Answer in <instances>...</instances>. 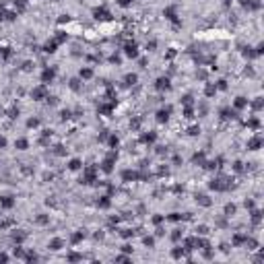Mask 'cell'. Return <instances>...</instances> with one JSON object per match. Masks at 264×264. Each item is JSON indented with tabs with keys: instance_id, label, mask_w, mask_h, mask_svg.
I'll return each mask as SVG.
<instances>
[{
	"instance_id": "cell-1",
	"label": "cell",
	"mask_w": 264,
	"mask_h": 264,
	"mask_svg": "<svg viewBox=\"0 0 264 264\" xmlns=\"http://www.w3.org/2000/svg\"><path fill=\"white\" fill-rule=\"evenodd\" d=\"M95 173H97V171H95V167H87V169H85V176L81 178V182H83V184H91V182L95 180Z\"/></svg>"
},
{
	"instance_id": "cell-2",
	"label": "cell",
	"mask_w": 264,
	"mask_h": 264,
	"mask_svg": "<svg viewBox=\"0 0 264 264\" xmlns=\"http://www.w3.org/2000/svg\"><path fill=\"white\" fill-rule=\"evenodd\" d=\"M93 15H95V19H99V21H107V19L111 17V15L107 13V8H103V6H101V8H95Z\"/></svg>"
},
{
	"instance_id": "cell-3",
	"label": "cell",
	"mask_w": 264,
	"mask_h": 264,
	"mask_svg": "<svg viewBox=\"0 0 264 264\" xmlns=\"http://www.w3.org/2000/svg\"><path fill=\"white\" fill-rule=\"evenodd\" d=\"M124 50H126V56H130V58H136V56H138V50H136V43H134V41H132V43H126Z\"/></svg>"
},
{
	"instance_id": "cell-4",
	"label": "cell",
	"mask_w": 264,
	"mask_h": 264,
	"mask_svg": "<svg viewBox=\"0 0 264 264\" xmlns=\"http://www.w3.org/2000/svg\"><path fill=\"white\" fill-rule=\"evenodd\" d=\"M165 17H167V19H169L171 23H176V25H178V15H176V8H173V6H169V8H165Z\"/></svg>"
},
{
	"instance_id": "cell-5",
	"label": "cell",
	"mask_w": 264,
	"mask_h": 264,
	"mask_svg": "<svg viewBox=\"0 0 264 264\" xmlns=\"http://www.w3.org/2000/svg\"><path fill=\"white\" fill-rule=\"evenodd\" d=\"M31 95H33V99H43V97H45V87H43V85H41V87H35Z\"/></svg>"
},
{
	"instance_id": "cell-6",
	"label": "cell",
	"mask_w": 264,
	"mask_h": 264,
	"mask_svg": "<svg viewBox=\"0 0 264 264\" xmlns=\"http://www.w3.org/2000/svg\"><path fill=\"white\" fill-rule=\"evenodd\" d=\"M169 111H171V107H165V109H161V111L157 114V120H159V122H167V118H169Z\"/></svg>"
},
{
	"instance_id": "cell-7",
	"label": "cell",
	"mask_w": 264,
	"mask_h": 264,
	"mask_svg": "<svg viewBox=\"0 0 264 264\" xmlns=\"http://www.w3.org/2000/svg\"><path fill=\"white\" fill-rule=\"evenodd\" d=\"M54 75H56V72H54V70H50V68H45V70H43V75H41V81H43V83H50V81L54 79Z\"/></svg>"
},
{
	"instance_id": "cell-8",
	"label": "cell",
	"mask_w": 264,
	"mask_h": 264,
	"mask_svg": "<svg viewBox=\"0 0 264 264\" xmlns=\"http://www.w3.org/2000/svg\"><path fill=\"white\" fill-rule=\"evenodd\" d=\"M56 45H58V41L52 39V41H47V43L43 45V50H45V52H50V54H54V52H56Z\"/></svg>"
},
{
	"instance_id": "cell-9",
	"label": "cell",
	"mask_w": 264,
	"mask_h": 264,
	"mask_svg": "<svg viewBox=\"0 0 264 264\" xmlns=\"http://www.w3.org/2000/svg\"><path fill=\"white\" fill-rule=\"evenodd\" d=\"M15 204V200L10 196H4V198H0V206H4V208H10Z\"/></svg>"
},
{
	"instance_id": "cell-10",
	"label": "cell",
	"mask_w": 264,
	"mask_h": 264,
	"mask_svg": "<svg viewBox=\"0 0 264 264\" xmlns=\"http://www.w3.org/2000/svg\"><path fill=\"white\" fill-rule=\"evenodd\" d=\"M157 89H169V81L167 79H159L157 81Z\"/></svg>"
},
{
	"instance_id": "cell-11",
	"label": "cell",
	"mask_w": 264,
	"mask_h": 264,
	"mask_svg": "<svg viewBox=\"0 0 264 264\" xmlns=\"http://www.w3.org/2000/svg\"><path fill=\"white\" fill-rule=\"evenodd\" d=\"M246 105H248V101H246L244 97H237V99H235V107H237V109H242V107H246Z\"/></svg>"
},
{
	"instance_id": "cell-12",
	"label": "cell",
	"mask_w": 264,
	"mask_h": 264,
	"mask_svg": "<svg viewBox=\"0 0 264 264\" xmlns=\"http://www.w3.org/2000/svg\"><path fill=\"white\" fill-rule=\"evenodd\" d=\"M50 248H52V250H60V248H62V239H52V242H50Z\"/></svg>"
},
{
	"instance_id": "cell-13",
	"label": "cell",
	"mask_w": 264,
	"mask_h": 264,
	"mask_svg": "<svg viewBox=\"0 0 264 264\" xmlns=\"http://www.w3.org/2000/svg\"><path fill=\"white\" fill-rule=\"evenodd\" d=\"M246 239H248V235H235V237H233V244L239 246V244H244Z\"/></svg>"
},
{
	"instance_id": "cell-14",
	"label": "cell",
	"mask_w": 264,
	"mask_h": 264,
	"mask_svg": "<svg viewBox=\"0 0 264 264\" xmlns=\"http://www.w3.org/2000/svg\"><path fill=\"white\" fill-rule=\"evenodd\" d=\"M248 147H250V149H258V147H260V138H252V140L248 142Z\"/></svg>"
},
{
	"instance_id": "cell-15",
	"label": "cell",
	"mask_w": 264,
	"mask_h": 264,
	"mask_svg": "<svg viewBox=\"0 0 264 264\" xmlns=\"http://www.w3.org/2000/svg\"><path fill=\"white\" fill-rule=\"evenodd\" d=\"M68 167H70V169H81V161H79V159H72Z\"/></svg>"
},
{
	"instance_id": "cell-16",
	"label": "cell",
	"mask_w": 264,
	"mask_h": 264,
	"mask_svg": "<svg viewBox=\"0 0 264 264\" xmlns=\"http://www.w3.org/2000/svg\"><path fill=\"white\" fill-rule=\"evenodd\" d=\"M122 176H124V180H136V178H138V176H136L134 171H124Z\"/></svg>"
},
{
	"instance_id": "cell-17",
	"label": "cell",
	"mask_w": 264,
	"mask_h": 264,
	"mask_svg": "<svg viewBox=\"0 0 264 264\" xmlns=\"http://www.w3.org/2000/svg\"><path fill=\"white\" fill-rule=\"evenodd\" d=\"M56 41H58V43L66 41V33H64V31H58V35H56Z\"/></svg>"
},
{
	"instance_id": "cell-18",
	"label": "cell",
	"mask_w": 264,
	"mask_h": 264,
	"mask_svg": "<svg viewBox=\"0 0 264 264\" xmlns=\"http://www.w3.org/2000/svg\"><path fill=\"white\" fill-rule=\"evenodd\" d=\"M81 77H83V79H91V77H93V72H91L89 68H85V70H81Z\"/></svg>"
},
{
	"instance_id": "cell-19",
	"label": "cell",
	"mask_w": 264,
	"mask_h": 264,
	"mask_svg": "<svg viewBox=\"0 0 264 264\" xmlns=\"http://www.w3.org/2000/svg\"><path fill=\"white\" fill-rule=\"evenodd\" d=\"M153 140H155V134H153V132H151V134H145V136H142V142H153Z\"/></svg>"
},
{
	"instance_id": "cell-20",
	"label": "cell",
	"mask_w": 264,
	"mask_h": 264,
	"mask_svg": "<svg viewBox=\"0 0 264 264\" xmlns=\"http://www.w3.org/2000/svg\"><path fill=\"white\" fill-rule=\"evenodd\" d=\"M136 83V75H128L126 77V85H134Z\"/></svg>"
},
{
	"instance_id": "cell-21",
	"label": "cell",
	"mask_w": 264,
	"mask_h": 264,
	"mask_svg": "<svg viewBox=\"0 0 264 264\" xmlns=\"http://www.w3.org/2000/svg\"><path fill=\"white\" fill-rule=\"evenodd\" d=\"M198 202H200L202 206H208V204H210V200H208L206 196H198Z\"/></svg>"
},
{
	"instance_id": "cell-22",
	"label": "cell",
	"mask_w": 264,
	"mask_h": 264,
	"mask_svg": "<svg viewBox=\"0 0 264 264\" xmlns=\"http://www.w3.org/2000/svg\"><path fill=\"white\" fill-rule=\"evenodd\" d=\"M15 145H17L19 149H27V140H23V138H21V140H17V142H15Z\"/></svg>"
},
{
	"instance_id": "cell-23",
	"label": "cell",
	"mask_w": 264,
	"mask_h": 264,
	"mask_svg": "<svg viewBox=\"0 0 264 264\" xmlns=\"http://www.w3.org/2000/svg\"><path fill=\"white\" fill-rule=\"evenodd\" d=\"M99 206H103V208H105V206H109V198H107V196H103V198L99 200Z\"/></svg>"
},
{
	"instance_id": "cell-24",
	"label": "cell",
	"mask_w": 264,
	"mask_h": 264,
	"mask_svg": "<svg viewBox=\"0 0 264 264\" xmlns=\"http://www.w3.org/2000/svg\"><path fill=\"white\" fill-rule=\"evenodd\" d=\"M225 212H227V215H233V212H235V206H233V204H227V206H225Z\"/></svg>"
},
{
	"instance_id": "cell-25",
	"label": "cell",
	"mask_w": 264,
	"mask_h": 264,
	"mask_svg": "<svg viewBox=\"0 0 264 264\" xmlns=\"http://www.w3.org/2000/svg\"><path fill=\"white\" fill-rule=\"evenodd\" d=\"M118 4H120V6H130L132 0H118Z\"/></svg>"
},
{
	"instance_id": "cell-26",
	"label": "cell",
	"mask_w": 264,
	"mask_h": 264,
	"mask_svg": "<svg viewBox=\"0 0 264 264\" xmlns=\"http://www.w3.org/2000/svg\"><path fill=\"white\" fill-rule=\"evenodd\" d=\"M15 6L23 10V8H25V0H17V2H15Z\"/></svg>"
},
{
	"instance_id": "cell-27",
	"label": "cell",
	"mask_w": 264,
	"mask_h": 264,
	"mask_svg": "<svg viewBox=\"0 0 264 264\" xmlns=\"http://www.w3.org/2000/svg\"><path fill=\"white\" fill-rule=\"evenodd\" d=\"M204 93H206V95H208V97H210V95H215V87H212V85H208V87H206V91H204Z\"/></svg>"
},
{
	"instance_id": "cell-28",
	"label": "cell",
	"mask_w": 264,
	"mask_h": 264,
	"mask_svg": "<svg viewBox=\"0 0 264 264\" xmlns=\"http://www.w3.org/2000/svg\"><path fill=\"white\" fill-rule=\"evenodd\" d=\"M17 116H19V109H15V107L8 109V118H17Z\"/></svg>"
},
{
	"instance_id": "cell-29",
	"label": "cell",
	"mask_w": 264,
	"mask_h": 264,
	"mask_svg": "<svg viewBox=\"0 0 264 264\" xmlns=\"http://www.w3.org/2000/svg\"><path fill=\"white\" fill-rule=\"evenodd\" d=\"M194 161H196V163H202V161H204V155H202V153H200V155H194Z\"/></svg>"
},
{
	"instance_id": "cell-30",
	"label": "cell",
	"mask_w": 264,
	"mask_h": 264,
	"mask_svg": "<svg viewBox=\"0 0 264 264\" xmlns=\"http://www.w3.org/2000/svg\"><path fill=\"white\" fill-rule=\"evenodd\" d=\"M81 237H83V233H75V235H72V242H75V244L81 242Z\"/></svg>"
},
{
	"instance_id": "cell-31",
	"label": "cell",
	"mask_w": 264,
	"mask_h": 264,
	"mask_svg": "<svg viewBox=\"0 0 264 264\" xmlns=\"http://www.w3.org/2000/svg\"><path fill=\"white\" fill-rule=\"evenodd\" d=\"M198 132H200V128H196V126H192V128H190V134H192V136L198 134Z\"/></svg>"
},
{
	"instance_id": "cell-32",
	"label": "cell",
	"mask_w": 264,
	"mask_h": 264,
	"mask_svg": "<svg viewBox=\"0 0 264 264\" xmlns=\"http://www.w3.org/2000/svg\"><path fill=\"white\" fill-rule=\"evenodd\" d=\"M70 89L77 91V89H79V81H70Z\"/></svg>"
},
{
	"instance_id": "cell-33",
	"label": "cell",
	"mask_w": 264,
	"mask_h": 264,
	"mask_svg": "<svg viewBox=\"0 0 264 264\" xmlns=\"http://www.w3.org/2000/svg\"><path fill=\"white\" fill-rule=\"evenodd\" d=\"M15 256H19V258H23L25 254H23V250H19V248H15Z\"/></svg>"
},
{
	"instance_id": "cell-34",
	"label": "cell",
	"mask_w": 264,
	"mask_h": 264,
	"mask_svg": "<svg viewBox=\"0 0 264 264\" xmlns=\"http://www.w3.org/2000/svg\"><path fill=\"white\" fill-rule=\"evenodd\" d=\"M184 254V250H173V258H180Z\"/></svg>"
},
{
	"instance_id": "cell-35",
	"label": "cell",
	"mask_w": 264,
	"mask_h": 264,
	"mask_svg": "<svg viewBox=\"0 0 264 264\" xmlns=\"http://www.w3.org/2000/svg\"><path fill=\"white\" fill-rule=\"evenodd\" d=\"M180 219V215L178 212H173V215H169V221H178Z\"/></svg>"
},
{
	"instance_id": "cell-36",
	"label": "cell",
	"mask_w": 264,
	"mask_h": 264,
	"mask_svg": "<svg viewBox=\"0 0 264 264\" xmlns=\"http://www.w3.org/2000/svg\"><path fill=\"white\" fill-rule=\"evenodd\" d=\"M109 145H111V147H116V145H118V138H116V136H111V138H109Z\"/></svg>"
},
{
	"instance_id": "cell-37",
	"label": "cell",
	"mask_w": 264,
	"mask_h": 264,
	"mask_svg": "<svg viewBox=\"0 0 264 264\" xmlns=\"http://www.w3.org/2000/svg\"><path fill=\"white\" fill-rule=\"evenodd\" d=\"M184 114H186V118H192V116H194V111H192V109H190V107H188V109H186V111H184Z\"/></svg>"
},
{
	"instance_id": "cell-38",
	"label": "cell",
	"mask_w": 264,
	"mask_h": 264,
	"mask_svg": "<svg viewBox=\"0 0 264 264\" xmlns=\"http://www.w3.org/2000/svg\"><path fill=\"white\" fill-rule=\"evenodd\" d=\"M27 124H29L31 128H35V126H37V120H29V122H27Z\"/></svg>"
},
{
	"instance_id": "cell-39",
	"label": "cell",
	"mask_w": 264,
	"mask_h": 264,
	"mask_svg": "<svg viewBox=\"0 0 264 264\" xmlns=\"http://www.w3.org/2000/svg\"><path fill=\"white\" fill-rule=\"evenodd\" d=\"M145 244L147 246H153V237H145Z\"/></svg>"
},
{
	"instance_id": "cell-40",
	"label": "cell",
	"mask_w": 264,
	"mask_h": 264,
	"mask_svg": "<svg viewBox=\"0 0 264 264\" xmlns=\"http://www.w3.org/2000/svg\"><path fill=\"white\" fill-rule=\"evenodd\" d=\"M2 147H6V138L0 136V149H2Z\"/></svg>"
},
{
	"instance_id": "cell-41",
	"label": "cell",
	"mask_w": 264,
	"mask_h": 264,
	"mask_svg": "<svg viewBox=\"0 0 264 264\" xmlns=\"http://www.w3.org/2000/svg\"><path fill=\"white\" fill-rule=\"evenodd\" d=\"M161 221H163V217H159V215H157V217H153V223H161Z\"/></svg>"
},
{
	"instance_id": "cell-42",
	"label": "cell",
	"mask_w": 264,
	"mask_h": 264,
	"mask_svg": "<svg viewBox=\"0 0 264 264\" xmlns=\"http://www.w3.org/2000/svg\"><path fill=\"white\" fill-rule=\"evenodd\" d=\"M37 223H47V217H37Z\"/></svg>"
},
{
	"instance_id": "cell-43",
	"label": "cell",
	"mask_w": 264,
	"mask_h": 264,
	"mask_svg": "<svg viewBox=\"0 0 264 264\" xmlns=\"http://www.w3.org/2000/svg\"><path fill=\"white\" fill-rule=\"evenodd\" d=\"M6 260H8V256H6V254H0V262H6Z\"/></svg>"
}]
</instances>
